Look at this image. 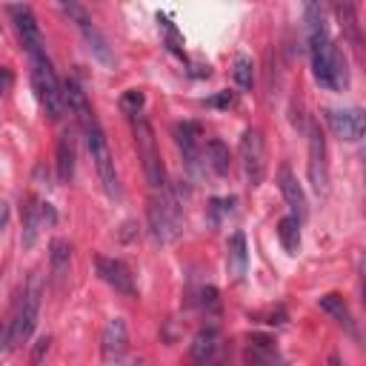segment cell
I'll return each mask as SVG.
<instances>
[{"mask_svg": "<svg viewBox=\"0 0 366 366\" xmlns=\"http://www.w3.org/2000/svg\"><path fill=\"white\" fill-rule=\"evenodd\" d=\"M146 218H149V229L157 244H172L178 241V235L183 232V212H181V200L172 189H161L152 192L149 206H146Z\"/></svg>", "mask_w": 366, "mask_h": 366, "instance_id": "cell-1", "label": "cell"}, {"mask_svg": "<svg viewBox=\"0 0 366 366\" xmlns=\"http://www.w3.org/2000/svg\"><path fill=\"white\" fill-rule=\"evenodd\" d=\"M132 129H135V143H138L143 172H146V181L152 186V192H161L169 183H166V172H164V161H161V152H157V140H155L152 126L143 115H135Z\"/></svg>", "mask_w": 366, "mask_h": 366, "instance_id": "cell-2", "label": "cell"}, {"mask_svg": "<svg viewBox=\"0 0 366 366\" xmlns=\"http://www.w3.org/2000/svg\"><path fill=\"white\" fill-rule=\"evenodd\" d=\"M40 298H43V280H40V275H31L12 312L14 343H26L31 338V332L38 326V315H40Z\"/></svg>", "mask_w": 366, "mask_h": 366, "instance_id": "cell-3", "label": "cell"}, {"mask_svg": "<svg viewBox=\"0 0 366 366\" xmlns=\"http://www.w3.org/2000/svg\"><path fill=\"white\" fill-rule=\"evenodd\" d=\"M31 83H35V92H38V101L40 106L46 109V115L52 120H60L63 115V92H60V81L52 69V63L46 55L40 57H31Z\"/></svg>", "mask_w": 366, "mask_h": 366, "instance_id": "cell-4", "label": "cell"}, {"mask_svg": "<svg viewBox=\"0 0 366 366\" xmlns=\"http://www.w3.org/2000/svg\"><path fill=\"white\" fill-rule=\"evenodd\" d=\"M83 135H86L92 161H94V169H98V174H101V183H103V189H106V195H109V198H120L115 161H112V152H109V143H106V135H103V129H101V123L89 126Z\"/></svg>", "mask_w": 366, "mask_h": 366, "instance_id": "cell-5", "label": "cell"}, {"mask_svg": "<svg viewBox=\"0 0 366 366\" xmlns=\"http://www.w3.org/2000/svg\"><path fill=\"white\" fill-rule=\"evenodd\" d=\"M241 164H244V174L246 183L254 189L261 186L266 178V143L261 129H246L241 138Z\"/></svg>", "mask_w": 366, "mask_h": 366, "instance_id": "cell-6", "label": "cell"}, {"mask_svg": "<svg viewBox=\"0 0 366 366\" xmlns=\"http://www.w3.org/2000/svg\"><path fill=\"white\" fill-rule=\"evenodd\" d=\"M309 181L317 195H324L329 189V164H326V138L321 126L309 129Z\"/></svg>", "mask_w": 366, "mask_h": 366, "instance_id": "cell-7", "label": "cell"}, {"mask_svg": "<svg viewBox=\"0 0 366 366\" xmlns=\"http://www.w3.org/2000/svg\"><path fill=\"white\" fill-rule=\"evenodd\" d=\"M326 123L341 140H361L366 132V115L361 109H326Z\"/></svg>", "mask_w": 366, "mask_h": 366, "instance_id": "cell-8", "label": "cell"}, {"mask_svg": "<svg viewBox=\"0 0 366 366\" xmlns=\"http://www.w3.org/2000/svg\"><path fill=\"white\" fill-rule=\"evenodd\" d=\"M94 263H98V275H101V280H106L115 292L129 295V298L138 295L135 275L129 272V266H126L123 261H118V258H106V254H98V261H94Z\"/></svg>", "mask_w": 366, "mask_h": 366, "instance_id": "cell-9", "label": "cell"}, {"mask_svg": "<svg viewBox=\"0 0 366 366\" xmlns=\"http://www.w3.org/2000/svg\"><path fill=\"white\" fill-rule=\"evenodd\" d=\"M12 18L18 23V35L23 40V49L31 55V57H40L43 55V35H40V26L35 21L29 6H12Z\"/></svg>", "mask_w": 366, "mask_h": 366, "instance_id": "cell-10", "label": "cell"}, {"mask_svg": "<svg viewBox=\"0 0 366 366\" xmlns=\"http://www.w3.org/2000/svg\"><path fill=\"white\" fill-rule=\"evenodd\" d=\"M278 186H280V195H283L286 206L292 209V218H298L300 224H304L306 215H309V203H306L304 189H300V183H298V178L292 174L289 166H280L278 169Z\"/></svg>", "mask_w": 366, "mask_h": 366, "instance_id": "cell-11", "label": "cell"}, {"mask_svg": "<svg viewBox=\"0 0 366 366\" xmlns=\"http://www.w3.org/2000/svg\"><path fill=\"white\" fill-rule=\"evenodd\" d=\"M126 343H129V332H126V321L123 317H112L106 326H103V335H101V349H103V361L106 363H115L123 358L126 352Z\"/></svg>", "mask_w": 366, "mask_h": 366, "instance_id": "cell-12", "label": "cell"}, {"mask_svg": "<svg viewBox=\"0 0 366 366\" xmlns=\"http://www.w3.org/2000/svg\"><path fill=\"white\" fill-rule=\"evenodd\" d=\"M60 92H63V106H69V112L77 118V123H81L83 132L89 129V126L98 123V118H94L92 106L86 101V92L77 86V81H66V83L60 86Z\"/></svg>", "mask_w": 366, "mask_h": 366, "instance_id": "cell-13", "label": "cell"}, {"mask_svg": "<svg viewBox=\"0 0 366 366\" xmlns=\"http://www.w3.org/2000/svg\"><path fill=\"white\" fill-rule=\"evenodd\" d=\"M174 140H178V146L186 157V164L189 169H198V161H200V126L192 123V120H183V123H174V129H172Z\"/></svg>", "mask_w": 366, "mask_h": 366, "instance_id": "cell-14", "label": "cell"}, {"mask_svg": "<svg viewBox=\"0 0 366 366\" xmlns=\"http://www.w3.org/2000/svg\"><path fill=\"white\" fill-rule=\"evenodd\" d=\"M246 361H249V366H283L275 341L266 338V335H252L249 338Z\"/></svg>", "mask_w": 366, "mask_h": 366, "instance_id": "cell-15", "label": "cell"}, {"mask_svg": "<svg viewBox=\"0 0 366 366\" xmlns=\"http://www.w3.org/2000/svg\"><path fill=\"white\" fill-rule=\"evenodd\" d=\"M246 263H249V254H246V237L244 232H235L229 237V246H226V266H229V275L235 280H241L246 275Z\"/></svg>", "mask_w": 366, "mask_h": 366, "instance_id": "cell-16", "label": "cell"}, {"mask_svg": "<svg viewBox=\"0 0 366 366\" xmlns=\"http://www.w3.org/2000/svg\"><path fill=\"white\" fill-rule=\"evenodd\" d=\"M317 306H321L326 315H332L335 321L349 332V335H358V329H355V321H352V312H349V306H346V300L341 298V295H335V292H329V295H324L321 300H317Z\"/></svg>", "mask_w": 366, "mask_h": 366, "instance_id": "cell-17", "label": "cell"}, {"mask_svg": "<svg viewBox=\"0 0 366 366\" xmlns=\"http://www.w3.org/2000/svg\"><path fill=\"white\" fill-rule=\"evenodd\" d=\"M215 349H218V329L215 326L200 329L198 335H195V341H192V346H189V361L203 366L206 361L215 355Z\"/></svg>", "mask_w": 366, "mask_h": 366, "instance_id": "cell-18", "label": "cell"}, {"mask_svg": "<svg viewBox=\"0 0 366 366\" xmlns=\"http://www.w3.org/2000/svg\"><path fill=\"white\" fill-rule=\"evenodd\" d=\"M49 263H52V278L55 283H63L69 275V263H72V246L63 237H55L49 246Z\"/></svg>", "mask_w": 366, "mask_h": 366, "instance_id": "cell-19", "label": "cell"}, {"mask_svg": "<svg viewBox=\"0 0 366 366\" xmlns=\"http://www.w3.org/2000/svg\"><path fill=\"white\" fill-rule=\"evenodd\" d=\"M75 174V140L72 135H60L57 140V181L60 183H69Z\"/></svg>", "mask_w": 366, "mask_h": 366, "instance_id": "cell-20", "label": "cell"}, {"mask_svg": "<svg viewBox=\"0 0 366 366\" xmlns=\"http://www.w3.org/2000/svg\"><path fill=\"white\" fill-rule=\"evenodd\" d=\"M38 226H40V200L38 198H26L23 203V246H35L38 241Z\"/></svg>", "mask_w": 366, "mask_h": 366, "instance_id": "cell-21", "label": "cell"}, {"mask_svg": "<svg viewBox=\"0 0 366 366\" xmlns=\"http://www.w3.org/2000/svg\"><path fill=\"white\" fill-rule=\"evenodd\" d=\"M278 237H280V246H283L286 252H289V254H298V252H300V220L292 218V215L280 218Z\"/></svg>", "mask_w": 366, "mask_h": 366, "instance_id": "cell-22", "label": "cell"}, {"mask_svg": "<svg viewBox=\"0 0 366 366\" xmlns=\"http://www.w3.org/2000/svg\"><path fill=\"white\" fill-rule=\"evenodd\" d=\"M206 161H209V166H212L215 174H229V164H232L229 146H226L224 140L212 138L209 143H206Z\"/></svg>", "mask_w": 366, "mask_h": 366, "instance_id": "cell-23", "label": "cell"}, {"mask_svg": "<svg viewBox=\"0 0 366 366\" xmlns=\"http://www.w3.org/2000/svg\"><path fill=\"white\" fill-rule=\"evenodd\" d=\"M81 31H83V40L89 43V52L98 57V60H103V63H112L115 57H112V52H109V46H106V40H103V35L98 29L92 26V21H86V23H81Z\"/></svg>", "mask_w": 366, "mask_h": 366, "instance_id": "cell-24", "label": "cell"}, {"mask_svg": "<svg viewBox=\"0 0 366 366\" xmlns=\"http://www.w3.org/2000/svg\"><path fill=\"white\" fill-rule=\"evenodd\" d=\"M335 14L341 18V26L346 29V38L352 43H361V31H358V18H355V6L352 3H338Z\"/></svg>", "mask_w": 366, "mask_h": 366, "instance_id": "cell-25", "label": "cell"}, {"mask_svg": "<svg viewBox=\"0 0 366 366\" xmlns=\"http://www.w3.org/2000/svg\"><path fill=\"white\" fill-rule=\"evenodd\" d=\"M232 77H235V83L241 86V89H252V83H254V66H252V57L237 55V57H235V66H232Z\"/></svg>", "mask_w": 366, "mask_h": 366, "instance_id": "cell-26", "label": "cell"}, {"mask_svg": "<svg viewBox=\"0 0 366 366\" xmlns=\"http://www.w3.org/2000/svg\"><path fill=\"white\" fill-rule=\"evenodd\" d=\"M143 103H146V98H143V92L140 89H129V92H123V98H120V109L126 115H140V109Z\"/></svg>", "mask_w": 366, "mask_h": 366, "instance_id": "cell-27", "label": "cell"}, {"mask_svg": "<svg viewBox=\"0 0 366 366\" xmlns=\"http://www.w3.org/2000/svg\"><path fill=\"white\" fill-rule=\"evenodd\" d=\"M49 346H52V338L49 335H40L35 343H31V355H29V366H40L46 352H49Z\"/></svg>", "mask_w": 366, "mask_h": 366, "instance_id": "cell-28", "label": "cell"}, {"mask_svg": "<svg viewBox=\"0 0 366 366\" xmlns=\"http://www.w3.org/2000/svg\"><path fill=\"white\" fill-rule=\"evenodd\" d=\"M12 343H14V321H12V315H9L6 321H0V358L9 352Z\"/></svg>", "mask_w": 366, "mask_h": 366, "instance_id": "cell-29", "label": "cell"}, {"mask_svg": "<svg viewBox=\"0 0 366 366\" xmlns=\"http://www.w3.org/2000/svg\"><path fill=\"white\" fill-rule=\"evenodd\" d=\"M232 92H220V94H215V98L209 101V106H218V109H229L232 106Z\"/></svg>", "mask_w": 366, "mask_h": 366, "instance_id": "cell-30", "label": "cell"}, {"mask_svg": "<svg viewBox=\"0 0 366 366\" xmlns=\"http://www.w3.org/2000/svg\"><path fill=\"white\" fill-rule=\"evenodd\" d=\"M9 86H12V72L6 66H0V98L9 92Z\"/></svg>", "mask_w": 366, "mask_h": 366, "instance_id": "cell-31", "label": "cell"}, {"mask_svg": "<svg viewBox=\"0 0 366 366\" xmlns=\"http://www.w3.org/2000/svg\"><path fill=\"white\" fill-rule=\"evenodd\" d=\"M203 306H218V289L215 286H209V289H203Z\"/></svg>", "mask_w": 366, "mask_h": 366, "instance_id": "cell-32", "label": "cell"}, {"mask_svg": "<svg viewBox=\"0 0 366 366\" xmlns=\"http://www.w3.org/2000/svg\"><path fill=\"white\" fill-rule=\"evenodd\" d=\"M6 220H9V203H3V200H0V232H3Z\"/></svg>", "mask_w": 366, "mask_h": 366, "instance_id": "cell-33", "label": "cell"}]
</instances>
